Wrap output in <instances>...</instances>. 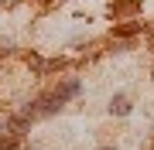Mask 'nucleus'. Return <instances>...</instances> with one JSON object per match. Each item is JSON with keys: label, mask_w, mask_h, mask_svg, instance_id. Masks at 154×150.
<instances>
[{"label": "nucleus", "mask_w": 154, "mask_h": 150, "mask_svg": "<svg viewBox=\"0 0 154 150\" xmlns=\"http://www.w3.org/2000/svg\"><path fill=\"white\" fill-rule=\"evenodd\" d=\"M17 143H21V133H14V137H0V150H14Z\"/></svg>", "instance_id": "nucleus-4"}, {"label": "nucleus", "mask_w": 154, "mask_h": 150, "mask_svg": "<svg viewBox=\"0 0 154 150\" xmlns=\"http://www.w3.org/2000/svg\"><path fill=\"white\" fill-rule=\"evenodd\" d=\"M110 113H116V116H127V113H130V102H127L123 96H113V102H110Z\"/></svg>", "instance_id": "nucleus-3"}, {"label": "nucleus", "mask_w": 154, "mask_h": 150, "mask_svg": "<svg viewBox=\"0 0 154 150\" xmlns=\"http://www.w3.org/2000/svg\"><path fill=\"white\" fill-rule=\"evenodd\" d=\"M99 150H113V147H99Z\"/></svg>", "instance_id": "nucleus-5"}, {"label": "nucleus", "mask_w": 154, "mask_h": 150, "mask_svg": "<svg viewBox=\"0 0 154 150\" xmlns=\"http://www.w3.org/2000/svg\"><path fill=\"white\" fill-rule=\"evenodd\" d=\"M79 89H82V85H79V78H69V82H58L55 89H51V99H55V102L62 106L65 99H72V96H79Z\"/></svg>", "instance_id": "nucleus-1"}, {"label": "nucleus", "mask_w": 154, "mask_h": 150, "mask_svg": "<svg viewBox=\"0 0 154 150\" xmlns=\"http://www.w3.org/2000/svg\"><path fill=\"white\" fill-rule=\"evenodd\" d=\"M130 10H137V0H116V4H110V17H123Z\"/></svg>", "instance_id": "nucleus-2"}]
</instances>
